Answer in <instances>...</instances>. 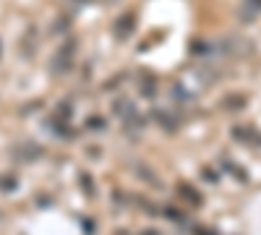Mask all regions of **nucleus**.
<instances>
[{"label":"nucleus","mask_w":261,"mask_h":235,"mask_svg":"<svg viewBox=\"0 0 261 235\" xmlns=\"http://www.w3.org/2000/svg\"><path fill=\"white\" fill-rule=\"evenodd\" d=\"M246 6L251 8V18H253V16L261 11V0H246Z\"/></svg>","instance_id":"1"}]
</instances>
